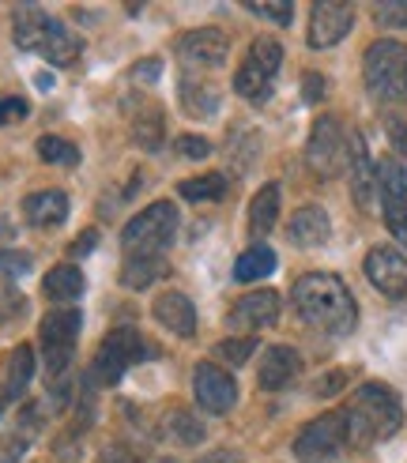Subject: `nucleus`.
Here are the masks:
<instances>
[{"mask_svg": "<svg viewBox=\"0 0 407 463\" xmlns=\"http://www.w3.org/2000/svg\"><path fill=\"white\" fill-rule=\"evenodd\" d=\"M276 271V252H271L268 245H253V249H245L238 264H234V279L238 283H257L264 279V275Z\"/></svg>", "mask_w": 407, "mask_h": 463, "instance_id": "nucleus-26", "label": "nucleus"}, {"mask_svg": "<svg viewBox=\"0 0 407 463\" xmlns=\"http://www.w3.org/2000/svg\"><path fill=\"white\" fill-rule=\"evenodd\" d=\"M347 144H351V193H355V203L362 207V212H374V203H377V174H374L366 140H362V136H351Z\"/></svg>", "mask_w": 407, "mask_h": 463, "instance_id": "nucleus-18", "label": "nucleus"}, {"mask_svg": "<svg viewBox=\"0 0 407 463\" xmlns=\"http://www.w3.org/2000/svg\"><path fill=\"white\" fill-rule=\"evenodd\" d=\"M377 196H381L384 226L396 234V241L407 245V170L396 158L377 162Z\"/></svg>", "mask_w": 407, "mask_h": 463, "instance_id": "nucleus-11", "label": "nucleus"}, {"mask_svg": "<svg viewBox=\"0 0 407 463\" xmlns=\"http://www.w3.org/2000/svg\"><path fill=\"white\" fill-rule=\"evenodd\" d=\"M302 373V358H298V351L294 346H268L264 351V362H260V388L264 392H279V388H287L294 377Z\"/></svg>", "mask_w": 407, "mask_h": 463, "instance_id": "nucleus-20", "label": "nucleus"}, {"mask_svg": "<svg viewBox=\"0 0 407 463\" xmlns=\"http://www.w3.org/2000/svg\"><path fill=\"white\" fill-rule=\"evenodd\" d=\"M5 400H8V396H5V392H0V414H5Z\"/></svg>", "mask_w": 407, "mask_h": 463, "instance_id": "nucleus-45", "label": "nucleus"}, {"mask_svg": "<svg viewBox=\"0 0 407 463\" xmlns=\"http://www.w3.org/2000/svg\"><path fill=\"white\" fill-rule=\"evenodd\" d=\"M158 463H174V459H158Z\"/></svg>", "mask_w": 407, "mask_h": 463, "instance_id": "nucleus-46", "label": "nucleus"}, {"mask_svg": "<svg viewBox=\"0 0 407 463\" xmlns=\"http://www.w3.org/2000/svg\"><path fill=\"white\" fill-rule=\"evenodd\" d=\"M347 445V414H321L298 437H294V456L302 463H328Z\"/></svg>", "mask_w": 407, "mask_h": 463, "instance_id": "nucleus-10", "label": "nucleus"}, {"mask_svg": "<svg viewBox=\"0 0 407 463\" xmlns=\"http://www.w3.org/2000/svg\"><path fill=\"white\" fill-rule=\"evenodd\" d=\"M366 279L384 294V298H403L407 294V257L393 245H374L366 252Z\"/></svg>", "mask_w": 407, "mask_h": 463, "instance_id": "nucleus-13", "label": "nucleus"}, {"mask_svg": "<svg viewBox=\"0 0 407 463\" xmlns=\"http://www.w3.org/2000/svg\"><path fill=\"white\" fill-rule=\"evenodd\" d=\"M90 245H95V230H87V238H80V241L72 245V257H80V252H87Z\"/></svg>", "mask_w": 407, "mask_h": 463, "instance_id": "nucleus-44", "label": "nucleus"}, {"mask_svg": "<svg viewBox=\"0 0 407 463\" xmlns=\"http://www.w3.org/2000/svg\"><path fill=\"white\" fill-rule=\"evenodd\" d=\"M181 106H185L189 118H212V113L219 109V90L212 83L185 80L181 83Z\"/></svg>", "mask_w": 407, "mask_h": 463, "instance_id": "nucleus-27", "label": "nucleus"}, {"mask_svg": "<svg viewBox=\"0 0 407 463\" xmlns=\"http://www.w3.org/2000/svg\"><path fill=\"white\" fill-rule=\"evenodd\" d=\"M80 309H53L42 320V351H45V369L50 377H61L68 362L76 354V339H80Z\"/></svg>", "mask_w": 407, "mask_h": 463, "instance_id": "nucleus-9", "label": "nucleus"}, {"mask_svg": "<svg viewBox=\"0 0 407 463\" xmlns=\"http://www.w3.org/2000/svg\"><path fill=\"white\" fill-rule=\"evenodd\" d=\"M23 219L38 230H53L68 219V196L61 189H42L23 200Z\"/></svg>", "mask_w": 407, "mask_h": 463, "instance_id": "nucleus-21", "label": "nucleus"}, {"mask_svg": "<svg viewBox=\"0 0 407 463\" xmlns=\"http://www.w3.org/2000/svg\"><path fill=\"white\" fill-rule=\"evenodd\" d=\"M276 320H279V294L276 290L245 294L231 309V317H226V324H231L234 332H260V328H271Z\"/></svg>", "mask_w": 407, "mask_h": 463, "instance_id": "nucleus-16", "label": "nucleus"}, {"mask_svg": "<svg viewBox=\"0 0 407 463\" xmlns=\"http://www.w3.org/2000/svg\"><path fill=\"white\" fill-rule=\"evenodd\" d=\"M355 23V8L344 0H321L309 12V45L313 50H328V45L344 42Z\"/></svg>", "mask_w": 407, "mask_h": 463, "instance_id": "nucleus-14", "label": "nucleus"}, {"mask_svg": "<svg viewBox=\"0 0 407 463\" xmlns=\"http://www.w3.org/2000/svg\"><path fill=\"white\" fill-rule=\"evenodd\" d=\"M158 72H163V64H158V61H140V64L132 68V80L136 83H155Z\"/></svg>", "mask_w": 407, "mask_h": 463, "instance_id": "nucleus-40", "label": "nucleus"}, {"mask_svg": "<svg viewBox=\"0 0 407 463\" xmlns=\"http://www.w3.org/2000/svg\"><path fill=\"white\" fill-rule=\"evenodd\" d=\"M166 140V121H163V109L158 106H140L132 113V144L155 155Z\"/></svg>", "mask_w": 407, "mask_h": 463, "instance_id": "nucleus-22", "label": "nucleus"}, {"mask_svg": "<svg viewBox=\"0 0 407 463\" xmlns=\"http://www.w3.org/2000/svg\"><path fill=\"white\" fill-rule=\"evenodd\" d=\"M151 313H155V320L163 324L166 332H174V335H181V339L196 335V309H193V302H189V298L181 294V290L158 294L155 306H151Z\"/></svg>", "mask_w": 407, "mask_h": 463, "instance_id": "nucleus-17", "label": "nucleus"}, {"mask_svg": "<svg viewBox=\"0 0 407 463\" xmlns=\"http://www.w3.org/2000/svg\"><path fill=\"white\" fill-rule=\"evenodd\" d=\"M279 64H283V45L276 38H268V34L257 38L253 45H249L245 64L234 76V90L249 102H264L268 90H271V80H276V72H279Z\"/></svg>", "mask_w": 407, "mask_h": 463, "instance_id": "nucleus-7", "label": "nucleus"}, {"mask_svg": "<svg viewBox=\"0 0 407 463\" xmlns=\"http://www.w3.org/2000/svg\"><path fill=\"white\" fill-rule=\"evenodd\" d=\"M231 53V42H226L222 31L204 27V31H189L177 38V57L189 68H219Z\"/></svg>", "mask_w": 407, "mask_h": 463, "instance_id": "nucleus-15", "label": "nucleus"}, {"mask_svg": "<svg viewBox=\"0 0 407 463\" xmlns=\"http://www.w3.org/2000/svg\"><path fill=\"white\" fill-rule=\"evenodd\" d=\"M374 19L381 27H407V5H377Z\"/></svg>", "mask_w": 407, "mask_h": 463, "instance_id": "nucleus-37", "label": "nucleus"}, {"mask_svg": "<svg viewBox=\"0 0 407 463\" xmlns=\"http://www.w3.org/2000/svg\"><path fill=\"white\" fill-rule=\"evenodd\" d=\"M344 414H347V441L351 445L384 441V437H393L403 426V407L396 400V392L384 384H362L351 396V407Z\"/></svg>", "mask_w": 407, "mask_h": 463, "instance_id": "nucleus-3", "label": "nucleus"}, {"mask_svg": "<svg viewBox=\"0 0 407 463\" xmlns=\"http://www.w3.org/2000/svg\"><path fill=\"white\" fill-rule=\"evenodd\" d=\"M102 463H136V459H132L125 449H109V452L102 456Z\"/></svg>", "mask_w": 407, "mask_h": 463, "instance_id": "nucleus-43", "label": "nucleus"}, {"mask_svg": "<svg viewBox=\"0 0 407 463\" xmlns=\"http://www.w3.org/2000/svg\"><path fill=\"white\" fill-rule=\"evenodd\" d=\"M253 351H257V339L253 335H238V339H222L215 346V358L226 362V365H245Z\"/></svg>", "mask_w": 407, "mask_h": 463, "instance_id": "nucleus-33", "label": "nucleus"}, {"mask_svg": "<svg viewBox=\"0 0 407 463\" xmlns=\"http://www.w3.org/2000/svg\"><path fill=\"white\" fill-rule=\"evenodd\" d=\"M174 234H177V207L170 200H158V203L144 207V212L125 226V234H121L125 257L128 260L163 257V252L174 245Z\"/></svg>", "mask_w": 407, "mask_h": 463, "instance_id": "nucleus-4", "label": "nucleus"}, {"mask_svg": "<svg viewBox=\"0 0 407 463\" xmlns=\"http://www.w3.org/2000/svg\"><path fill=\"white\" fill-rule=\"evenodd\" d=\"M27 99H0V128L5 125H19V121H27Z\"/></svg>", "mask_w": 407, "mask_h": 463, "instance_id": "nucleus-35", "label": "nucleus"}, {"mask_svg": "<svg viewBox=\"0 0 407 463\" xmlns=\"http://www.w3.org/2000/svg\"><path fill=\"white\" fill-rule=\"evenodd\" d=\"M166 437H174V445H200L204 441V422L193 411L177 407L166 414Z\"/></svg>", "mask_w": 407, "mask_h": 463, "instance_id": "nucleus-28", "label": "nucleus"}, {"mask_svg": "<svg viewBox=\"0 0 407 463\" xmlns=\"http://www.w3.org/2000/svg\"><path fill=\"white\" fill-rule=\"evenodd\" d=\"M196 463H241V459H238V452H231V449H215V452H208V456L196 459Z\"/></svg>", "mask_w": 407, "mask_h": 463, "instance_id": "nucleus-42", "label": "nucleus"}, {"mask_svg": "<svg viewBox=\"0 0 407 463\" xmlns=\"http://www.w3.org/2000/svg\"><path fill=\"white\" fill-rule=\"evenodd\" d=\"M174 147H177V155H185V158H208L212 155V144L204 140V136H177Z\"/></svg>", "mask_w": 407, "mask_h": 463, "instance_id": "nucleus-36", "label": "nucleus"}, {"mask_svg": "<svg viewBox=\"0 0 407 463\" xmlns=\"http://www.w3.org/2000/svg\"><path fill=\"white\" fill-rule=\"evenodd\" d=\"M31 271V252H15V249H0V290H8L15 279Z\"/></svg>", "mask_w": 407, "mask_h": 463, "instance_id": "nucleus-32", "label": "nucleus"}, {"mask_svg": "<svg viewBox=\"0 0 407 463\" xmlns=\"http://www.w3.org/2000/svg\"><path fill=\"white\" fill-rule=\"evenodd\" d=\"M306 162L317 177H336L344 174V166L351 162V144L344 128H339L336 118H317L313 121V132H309V144H306Z\"/></svg>", "mask_w": 407, "mask_h": 463, "instance_id": "nucleus-8", "label": "nucleus"}, {"mask_svg": "<svg viewBox=\"0 0 407 463\" xmlns=\"http://www.w3.org/2000/svg\"><path fill=\"white\" fill-rule=\"evenodd\" d=\"M384 132H389V140L400 155H407V118H400V113H389L384 118Z\"/></svg>", "mask_w": 407, "mask_h": 463, "instance_id": "nucleus-38", "label": "nucleus"}, {"mask_svg": "<svg viewBox=\"0 0 407 463\" xmlns=\"http://www.w3.org/2000/svg\"><path fill=\"white\" fill-rule=\"evenodd\" d=\"M158 354V346L151 339H144L136 328L121 324V328L106 332V339L99 343L95 365H90V384H118L121 373L136 362H151Z\"/></svg>", "mask_w": 407, "mask_h": 463, "instance_id": "nucleus-5", "label": "nucleus"}, {"mask_svg": "<svg viewBox=\"0 0 407 463\" xmlns=\"http://www.w3.org/2000/svg\"><path fill=\"white\" fill-rule=\"evenodd\" d=\"M12 38L19 50L27 53H38L42 61L50 64H72L80 53H83V42L76 31H68L61 19L45 15L38 5H23L12 12Z\"/></svg>", "mask_w": 407, "mask_h": 463, "instance_id": "nucleus-2", "label": "nucleus"}, {"mask_svg": "<svg viewBox=\"0 0 407 463\" xmlns=\"http://www.w3.org/2000/svg\"><path fill=\"white\" fill-rule=\"evenodd\" d=\"M344 381H347V373L339 369V373H328V377H321L317 381V396H332V392H339L344 388Z\"/></svg>", "mask_w": 407, "mask_h": 463, "instance_id": "nucleus-41", "label": "nucleus"}, {"mask_svg": "<svg viewBox=\"0 0 407 463\" xmlns=\"http://www.w3.org/2000/svg\"><path fill=\"white\" fill-rule=\"evenodd\" d=\"M366 87L377 102H403L407 99V45L403 42H374L366 50Z\"/></svg>", "mask_w": 407, "mask_h": 463, "instance_id": "nucleus-6", "label": "nucleus"}, {"mask_svg": "<svg viewBox=\"0 0 407 463\" xmlns=\"http://www.w3.org/2000/svg\"><path fill=\"white\" fill-rule=\"evenodd\" d=\"M38 158L53 162V166H76L80 151H76V144L61 140V136H42V140H38Z\"/></svg>", "mask_w": 407, "mask_h": 463, "instance_id": "nucleus-31", "label": "nucleus"}, {"mask_svg": "<svg viewBox=\"0 0 407 463\" xmlns=\"http://www.w3.org/2000/svg\"><path fill=\"white\" fill-rule=\"evenodd\" d=\"M226 193V177L222 174H204V177H189L177 184V196L181 200H193V203H208L219 200Z\"/></svg>", "mask_w": 407, "mask_h": 463, "instance_id": "nucleus-29", "label": "nucleus"}, {"mask_svg": "<svg viewBox=\"0 0 407 463\" xmlns=\"http://www.w3.org/2000/svg\"><path fill=\"white\" fill-rule=\"evenodd\" d=\"M193 392H196V403L208 411V414H226V411L238 403L234 377L226 373L222 365H215V362H200L193 369Z\"/></svg>", "mask_w": 407, "mask_h": 463, "instance_id": "nucleus-12", "label": "nucleus"}, {"mask_svg": "<svg viewBox=\"0 0 407 463\" xmlns=\"http://www.w3.org/2000/svg\"><path fill=\"white\" fill-rule=\"evenodd\" d=\"M279 219V184H264V189L249 203V234L264 238L271 234V226Z\"/></svg>", "mask_w": 407, "mask_h": 463, "instance_id": "nucleus-23", "label": "nucleus"}, {"mask_svg": "<svg viewBox=\"0 0 407 463\" xmlns=\"http://www.w3.org/2000/svg\"><path fill=\"white\" fill-rule=\"evenodd\" d=\"M249 12L264 15V19H271V23H279V27H287V23L294 19V5H287V0H279V5H260V0H253V5H249Z\"/></svg>", "mask_w": 407, "mask_h": 463, "instance_id": "nucleus-34", "label": "nucleus"}, {"mask_svg": "<svg viewBox=\"0 0 407 463\" xmlns=\"http://www.w3.org/2000/svg\"><path fill=\"white\" fill-rule=\"evenodd\" d=\"M302 95H306V102H321V99H325V76H321V72H306Z\"/></svg>", "mask_w": 407, "mask_h": 463, "instance_id": "nucleus-39", "label": "nucleus"}, {"mask_svg": "<svg viewBox=\"0 0 407 463\" xmlns=\"http://www.w3.org/2000/svg\"><path fill=\"white\" fill-rule=\"evenodd\" d=\"M166 275V260L163 257H140V260H125V271H121V279L125 287H151L155 279H163Z\"/></svg>", "mask_w": 407, "mask_h": 463, "instance_id": "nucleus-30", "label": "nucleus"}, {"mask_svg": "<svg viewBox=\"0 0 407 463\" xmlns=\"http://www.w3.org/2000/svg\"><path fill=\"white\" fill-rule=\"evenodd\" d=\"M83 271L76 268V264H61V268H53L50 275H45V283H42V290H45V298L50 302H76V298L83 294Z\"/></svg>", "mask_w": 407, "mask_h": 463, "instance_id": "nucleus-24", "label": "nucleus"}, {"mask_svg": "<svg viewBox=\"0 0 407 463\" xmlns=\"http://www.w3.org/2000/svg\"><path fill=\"white\" fill-rule=\"evenodd\" d=\"M328 234H332V222H328V215H325V207H317V203L298 207V212L290 215V222H287V238L298 245V249L325 245Z\"/></svg>", "mask_w": 407, "mask_h": 463, "instance_id": "nucleus-19", "label": "nucleus"}, {"mask_svg": "<svg viewBox=\"0 0 407 463\" xmlns=\"http://www.w3.org/2000/svg\"><path fill=\"white\" fill-rule=\"evenodd\" d=\"M31 377H34V351H31L27 343H19L15 351H12V358H8V373H5V396H8V400H19L23 392H27Z\"/></svg>", "mask_w": 407, "mask_h": 463, "instance_id": "nucleus-25", "label": "nucleus"}, {"mask_svg": "<svg viewBox=\"0 0 407 463\" xmlns=\"http://www.w3.org/2000/svg\"><path fill=\"white\" fill-rule=\"evenodd\" d=\"M294 313H298L309 328L325 335H351L358 324V306L339 275L313 271L294 283Z\"/></svg>", "mask_w": 407, "mask_h": 463, "instance_id": "nucleus-1", "label": "nucleus"}]
</instances>
